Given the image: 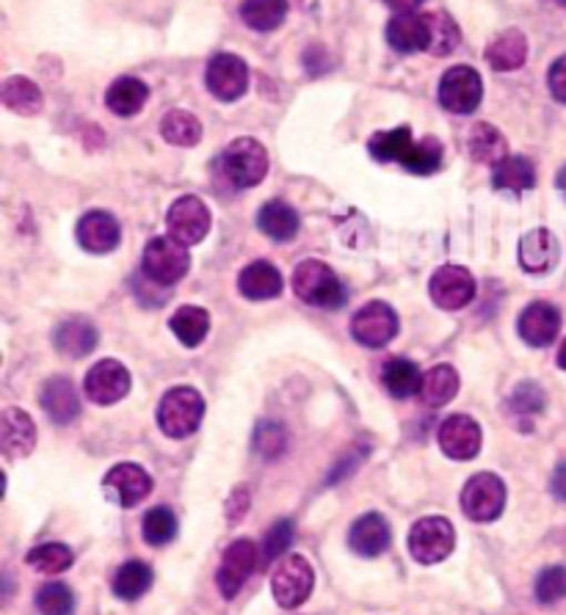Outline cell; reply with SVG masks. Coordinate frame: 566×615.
I'll use <instances>...</instances> for the list:
<instances>
[{
  "mask_svg": "<svg viewBox=\"0 0 566 615\" xmlns=\"http://www.w3.org/2000/svg\"><path fill=\"white\" fill-rule=\"evenodd\" d=\"M367 150L376 161L382 163H401L412 174H434L443 168V141L426 135V139H412L410 127L384 130V133L371 135Z\"/></svg>",
  "mask_w": 566,
  "mask_h": 615,
  "instance_id": "6da1fadb",
  "label": "cell"
},
{
  "mask_svg": "<svg viewBox=\"0 0 566 615\" xmlns=\"http://www.w3.org/2000/svg\"><path fill=\"white\" fill-rule=\"evenodd\" d=\"M293 293L319 309H337L345 301V287L335 270L321 259H304L293 270Z\"/></svg>",
  "mask_w": 566,
  "mask_h": 615,
  "instance_id": "7a4b0ae2",
  "label": "cell"
},
{
  "mask_svg": "<svg viewBox=\"0 0 566 615\" xmlns=\"http://www.w3.org/2000/svg\"><path fill=\"white\" fill-rule=\"evenodd\" d=\"M202 417H205V400L194 387L169 389L158 406V426L172 439H189L191 433L200 431Z\"/></svg>",
  "mask_w": 566,
  "mask_h": 615,
  "instance_id": "3957f363",
  "label": "cell"
},
{
  "mask_svg": "<svg viewBox=\"0 0 566 615\" xmlns=\"http://www.w3.org/2000/svg\"><path fill=\"white\" fill-rule=\"evenodd\" d=\"M219 168L235 188H254L269 174V152L254 139H235L219 157Z\"/></svg>",
  "mask_w": 566,
  "mask_h": 615,
  "instance_id": "277c9868",
  "label": "cell"
},
{
  "mask_svg": "<svg viewBox=\"0 0 566 615\" xmlns=\"http://www.w3.org/2000/svg\"><path fill=\"white\" fill-rule=\"evenodd\" d=\"M144 276L152 285L172 287L189 274L191 257L185 246L174 238H155L144 248V259H141Z\"/></svg>",
  "mask_w": 566,
  "mask_h": 615,
  "instance_id": "5b68a950",
  "label": "cell"
},
{
  "mask_svg": "<svg viewBox=\"0 0 566 615\" xmlns=\"http://www.w3.org/2000/svg\"><path fill=\"white\" fill-rule=\"evenodd\" d=\"M456 546V530L445 516H426L412 524L410 530V552L423 566L443 563Z\"/></svg>",
  "mask_w": 566,
  "mask_h": 615,
  "instance_id": "8992f818",
  "label": "cell"
},
{
  "mask_svg": "<svg viewBox=\"0 0 566 615\" xmlns=\"http://www.w3.org/2000/svg\"><path fill=\"white\" fill-rule=\"evenodd\" d=\"M506 508V483L495 472H478L462 489V511L473 522H495Z\"/></svg>",
  "mask_w": 566,
  "mask_h": 615,
  "instance_id": "52a82bcc",
  "label": "cell"
},
{
  "mask_svg": "<svg viewBox=\"0 0 566 615\" xmlns=\"http://www.w3.org/2000/svg\"><path fill=\"white\" fill-rule=\"evenodd\" d=\"M315 588V572L310 566L307 557L291 555L280 568L274 572L271 580V594H274L276 605L285 611H296L304 602L310 599Z\"/></svg>",
  "mask_w": 566,
  "mask_h": 615,
  "instance_id": "ba28073f",
  "label": "cell"
},
{
  "mask_svg": "<svg viewBox=\"0 0 566 615\" xmlns=\"http://www.w3.org/2000/svg\"><path fill=\"white\" fill-rule=\"evenodd\" d=\"M351 335L365 348H384L398 335V315L390 304L371 301L351 320Z\"/></svg>",
  "mask_w": 566,
  "mask_h": 615,
  "instance_id": "9c48e42d",
  "label": "cell"
},
{
  "mask_svg": "<svg viewBox=\"0 0 566 615\" xmlns=\"http://www.w3.org/2000/svg\"><path fill=\"white\" fill-rule=\"evenodd\" d=\"M260 563V550L254 546V541L249 539H237L226 546L222 566H219L216 574V585L222 591L224 599H235L241 594L243 585L249 583L252 572L257 568Z\"/></svg>",
  "mask_w": 566,
  "mask_h": 615,
  "instance_id": "30bf717a",
  "label": "cell"
},
{
  "mask_svg": "<svg viewBox=\"0 0 566 615\" xmlns=\"http://www.w3.org/2000/svg\"><path fill=\"white\" fill-rule=\"evenodd\" d=\"M484 98V83L473 66H451L439 81V103L451 114H473Z\"/></svg>",
  "mask_w": 566,
  "mask_h": 615,
  "instance_id": "8fae6325",
  "label": "cell"
},
{
  "mask_svg": "<svg viewBox=\"0 0 566 615\" xmlns=\"http://www.w3.org/2000/svg\"><path fill=\"white\" fill-rule=\"evenodd\" d=\"M169 238L180 240L183 246H194L205 240L208 229H211V211L200 196H180L172 207H169Z\"/></svg>",
  "mask_w": 566,
  "mask_h": 615,
  "instance_id": "7c38bea8",
  "label": "cell"
},
{
  "mask_svg": "<svg viewBox=\"0 0 566 615\" xmlns=\"http://www.w3.org/2000/svg\"><path fill=\"white\" fill-rule=\"evenodd\" d=\"M428 293H432V301L439 309L456 312V309H464L475 298V279L462 265H443L428 281Z\"/></svg>",
  "mask_w": 566,
  "mask_h": 615,
  "instance_id": "4fadbf2b",
  "label": "cell"
},
{
  "mask_svg": "<svg viewBox=\"0 0 566 615\" xmlns=\"http://www.w3.org/2000/svg\"><path fill=\"white\" fill-rule=\"evenodd\" d=\"M205 83L213 98L222 100V103H235L237 98L246 94L249 66L243 64V59H237V55L219 53L213 55L211 64H208Z\"/></svg>",
  "mask_w": 566,
  "mask_h": 615,
  "instance_id": "5bb4252c",
  "label": "cell"
},
{
  "mask_svg": "<svg viewBox=\"0 0 566 615\" xmlns=\"http://www.w3.org/2000/svg\"><path fill=\"white\" fill-rule=\"evenodd\" d=\"M83 389H87V398L92 400V403H119V400L130 392V372L122 362H117V359H103V362H98L87 372Z\"/></svg>",
  "mask_w": 566,
  "mask_h": 615,
  "instance_id": "9a60e30c",
  "label": "cell"
},
{
  "mask_svg": "<svg viewBox=\"0 0 566 615\" xmlns=\"http://www.w3.org/2000/svg\"><path fill=\"white\" fill-rule=\"evenodd\" d=\"M439 448L453 461H469L481 453V426L467 414H453L439 426Z\"/></svg>",
  "mask_w": 566,
  "mask_h": 615,
  "instance_id": "2e32d148",
  "label": "cell"
},
{
  "mask_svg": "<svg viewBox=\"0 0 566 615\" xmlns=\"http://www.w3.org/2000/svg\"><path fill=\"white\" fill-rule=\"evenodd\" d=\"M519 337L534 348H547L562 331V312L547 301H534L519 315Z\"/></svg>",
  "mask_w": 566,
  "mask_h": 615,
  "instance_id": "e0dca14e",
  "label": "cell"
},
{
  "mask_svg": "<svg viewBox=\"0 0 566 615\" xmlns=\"http://www.w3.org/2000/svg\"><path fill=\"white\" fill-rule=\"evenodd\" d=\"M390 541H393V535H390V524L382 513H365L348 530V546L362 557L384 555Z\"/></svg>",
  "mask_w": 566,
  "mask_h": 615,
  "instance_id": "ac0fdd59",
  "label": "cell"
},
{
  "mask_svg": "<svg viewBox=\"0 0 566 615\" xmlns=\"http://www.w3.org/2000/svg\"><path fill=\"white\" fill-rule=\"evenodd\" d=\"M122 229L119 222L105 211H92L78 222V244L92 254H109L119 246Z\"/></svg>",
  "mask_w": 566,
  "mask_h": 615,
  "instance_id": "d6986e66",
  "label": "cell"
},
{
  "mask_svg": "<svg viewBox=\"0 0 566 615\" xmlns=\"http://www.w3.org/2000/svg\"><path fill=\"white\" fill-rule=\"evenodd\" d=\"M105 489H111V492L117 494L119 505L133 508L150 496L152 478L150 472L139 464H117L109 475H105Z\"/></svg>",
  "mask_w": 566,
  "mask_h": 615,
  "instance_id": "ffe728a7",
  "label": "cell"
},
{
  "mask_svg": "<svg viewBox=\"0 0 566 615\" xmlns=\"http://www.w3.org/2000/svg\"><path fill=\"white\" fill-rule=\"evenodd\" d=\"M558 257H562V252H558V240L550 229H530L519 240V265L528 274H547V270L556 268Z\"/></svg>",
  "mask_w": 566,
  "mask_h": 615,
  "instance_id": "44dd1931",
  "label": "cell"
},
{
  "mask_svg": "<svg viewBox=\"0 0 566 615\" xmlns=\"http://www.w3.org/2000/svg\"><path fill=\"white\" fill-rule=\"evenodd\" d=\"M0 448L9 459H22L37 448V426L26 411H3V417H0Z\"/></svg>",
  "mask_w": 566,
  "mask_h": 615,
  "instance_id": "7402d4cb",
  "label": "cell"
},
{
  "mask_svg": "<svg viewBox=\"0 0 566 615\" xmlns=\"http://www.w3.org/2000/svg\"><path fill=\"white\" fill-rule=\"evenodd\" d=\"M387 42L398 53H417L428 50L432 44V31H428L426 14H395L387 22Z\"/></svg>",
  "mask_w": 566,
  "mask_h": 615,
  "instance_id": "603a6c76",
  "label": "cell"
},
{
  "mask_svg": "<svg viewBox=\"0 0 566 615\" xmlns=\"http://www.w3.org/2000/svg\"><path fill=\"white\" fill-rule=\"evenodd\" d=\"M285 287V279H282L280 268L265 259H257V263L246 265L237 276V290H241L243 298L249 301H269V298H276Z\"/></svg>",
  "mask_w": 566,
  "mask_h": 615,
  "instance_id": "cb8c5ba5",
  "label": "cell"
},
{
  "mask_svg": "<svg viewBox=\"0 0 566 615\" xmlns=\"http://www.w3.org/2000/svg\"><path fill=\"white\" fill-rule=\"evenodd\" d=\"M42 409L48 411V417L59 426H70L78 414H81V398H78L75 387L70 378H50L42 387Z\"/></svg>",
  "mask_w": 566,
  "mask_h": 615,
  "instance_id": "d4e9b609",
  "label": "cell"
},
{
  "mask_svg": "<svg viewBox=\"0 0 566 615\" xmlns=\"http://www.w3.org/2000/svg\"><path fill=\"white\" fill-rule=\"evenodd\" d=\"M55 348L59 353L70 359H83L98 348V329H94L92 320L87 318H70L64 324H59L53 335Z\"/></svg>",
  "mask_w": 566,
  "mask_h": 615,
  "instance_id": "484cf974",
  "label": "cell"
},
{
  "mask_svg": "<svg viewBox=\"0 0 566 615\" xmlns=\"http://www.w3.org/2000/svg\"><path fill=\"white\" fill-rule=\"evenodd\" d=\"M528 59V42H525V33L512 28V31H503L501 37H495L486 48V61L492 64V70L497 72H512L519 70Z\"/></svg>",
  "mask_w": 566,
  "mask_h": 615,
  "instance_id": "4316f807",
  "label": "cell"
},
{
  "mask_svg": "<svg viewBox=\"0 0 566 615\" xmlns=\"http://www.w3.org/2000/svg\"><path fill=\"white\" fill-rule=\"evenodd\" d=\"M146 98H150L146 83L139 81V78L124 75L109 86V92H105V105H109L111 114L117 116H135L146 105Z\"/></svg>",
  "mask_w": 566,
  "mask_h": 615,
  "instance_id": "83f0119b",
  "label": "cell"
},
{
  "mask_svg": "<svg viewBox=\"0 0 566 615\" xmlns=\"http://www.w3.org/2000/svg\"><path fill=\"white\" fill-rule=\"evenodd\" d=\"M492 185L497 191H514V194H523V191L534 188L536 185V168L528 157L523 155H508L492 168Z\"/></svg>",
  "mask_w": 566,
  "mask_h": 615,
  "instance_id": "f1b7e54d",
  "label": "cell"
},
{
  "mask_svg": "<svg viewBox=\"0 0 566 615\" xmlns=\"http://www.w3.org/2000/svg\"><path fill=\"white\" fill-rule=\"evenodd\" d=\"M382 383L384 389H387L393 398L398 400H406L412 398V394H421V387H423V372L417 370L415 362H410V359H387L382 368Z\"/></svg>",
  "mask_w": 566,
  "mask_h": 615,
  "instance_id": "f546056e",
  "label": "cell"
},
{
  "mask_svg": "<svg viewBox=\"0 0 566 615\" xmlns=\"http://www.w3.org/2000/svg\"><path fill=\"white\" fill-rule=\"evenodd\" d=\"M0 100H3L6 109H11L14 114L22 116H37L44 105V98L37 83L22 75L3 81V86H0Z\"/></svg>",
  "mask_w": 566,
  "mask_h": 615,
  "instance_id": "4dcf8cb0",
  "label": "cell"
},
{
  "mask_svg": "<svg viewBox=\"0 0 566 615\" xmlns=\"http://www.w3.org/2000/svg\"><path fill=\"white\" fill-rule=\"evenodd\" d=\"M257 224L271 240H293L299 233V213L293 211L287 202H269V205L260 207Z\"/></svg>",
  "mask_w": 566,
  "mask_h": 615,
  "instance_id": "1f68e13d",
  "label": "cell"
},
{
  "mask_svg": "<svg viewBox=\"0 0 566 615\" xmlns=\"http://www.w3.org/2000/svg\"><path fill=\"white\" fill-rule=\"evenodd\" d=\"M174 337L183 342L185 348H196L205 342L208 331H211V315L202 307H180L169 320Z\"/></svg>",
  "mask_w": 566,
  "mask_h": 615,
  "instance_id": "d6a6232c",
  "label": "cell"
},
{
  "mask_svg": "<svg viewBox=\"0 0 566 615\" xmlns=\"http://www.w3.org/2000/svg\"><path fill=\"white\" fill-rule=\"evenodd\" d=\"M113 594L122 602H135L152 588V568L141 561H128L113 574Z\"/></svg>",
  "mask_w": 566,
  "mask_h": 615,
  "instance_id": "836d02e7",
  "label": "cell"
},
{
  "mask_svg": "<svg viewBox=\"0 0 566 615\" xmlns=\"http://www.w3.org/2000/svg\"><path fill=\"white\" fill-rule=\"evenodd\" d=\"M458 392V372L451 368V365H437L423 376V387H421V400L432 409H439V406L451 403Z\"/></svg>",
  "mask_w": 566,
  "mask_h": 615,
  "instance_id": "e575fe53",
  "label": "cell"
},
{
  "mask_svg": "<svg viewBox=\"0 0 566 615\" xmlns=\"http://www.w3.org/2000/svg\"><path fill=\"white\" fill-rule=\"evenodd\" d=\"M287 17V0H243L241 20L252 31L269 33L280 28Z\"/></svg>",
  "mask_w": 566,
  "mask_h": 615,
  "instance_id": "d590c367",
  "label": "cell"
},
{
  "mask_svg": "<svg viewBox=\"0 0 566 615\" xmlns=\"http://www.w3.org/2000/svg\"><path fill=\"white\" fill-rule=\"evenodd\" d=\"M469 155L475 157L478 163H489V166H497L503 157H508V144L503 139V133L492 124L481 122L475 124L473 133H469Z\"/></svg>",
  "mask_w": 566,
  "mask_h": 615,
  "instance_id": "8d00e7d4",
  "label": "cell"
},
{
  "mask_svg": "<svg viewBox=\"0 0 566 615\" xmlns=\"http://www.w3.org/2000/svg\"><path fill=\"white\" fill-rule=\"evenodd\" d=\"M161 133L174 146H194L202 139V122L191 111L174 109L163 116Z\"/></svg>",
  "mask_w": 566,
  "mask_h": 615,
  "instance_id": "74e56055",
  "label": "cell"
},
{
  "mask_svg": "<svg viewBox=\"0 0 566 615\" xmlns=\"http://www.w3.org/2000/svg\"><path fill=\"white\" fill-rule=\"evenodd\" d=\"M141 535L150 546L172 544L174 535H178V516L172 513V508L158 505L146 511L144 522H141Z\"/></svg>",
  "mask_w": 566,
  "mask_h": 615,
  "instance_id": "f35d334b",
  "label": "cell"
},
{
  "mask_svg": "<svg viewBox=\"0 0 566 615\" xmlns=\"http://www.w3.org/2000/svg\"><path fill=\"white\" fill-rule=\"evenodd\" d=\"M26 561L39 574H61L72 566L75 555H72V550L67 544H39L28 552Z\"/></svg>",
  "mask_w": 566,
  "mask_h": 615,
  "instance_id": "ab89813d",
  "label": "cell"
},
{
  "mask_svg": "<svg viewBox=\"0 0 566 615\" xmlns=\"http://www.w3.org/2000/svg\"><path fill=\"white\" fill-rule=\"evenodd\" d=\"M37 607L42 615H72L75 596L64 583H48L37 591Z\"/></svg>",
  "mask_w": 566,
  "mask_h": 615,
  "instance_id": "60d3db41",
  "label": "cell"
},
{
  "mask_svg": "<svg viewBox=\"0 0 566 615\" xmlns=\"http://www.w3.org/2000/svg\"><path fill=\"white\" fill-rule=\"evenodd\" d=\"M428 20V31H432V50L434 55H451L453 48L458 44V25L451 20L445 11H434V14H426Z\"/></svg>",
  "mask_w": 566,
  "mask_h": 615,
  "instance_id": "b9f144b4",
  "label": "cell"
},
{
  "mask_svg": "<svg viewBox=\"0 0 566 615\" xmlns=\"http://www.w3.org/2000/svg\"><path fill=\"white\" fill-rule=\"evenodd\" d=\"M293 535H296V524L291 522V519H280V522H274V527L265 533L263 539V550H260V563L263 566H269V563H274L276 557L285 555L287 550H291L293 544Z\"/></svg>",
  "mask_w": 566,
  "mask_h": 615,
  "instance_id": "7bdbcfd3",
  "label": "cell"
},
{
  "mask_svg": "<svg viewBox=\"0 0 566 615\" xmlns=\"http://www.w3.org/2000/svg\"><path fill=\"white\" fill-rule=\"evenodd\" d=\"M254 450L263 459H280L287 450V431L280 422H260L257 433H254Z\"/></svg>",
  "mask_w": 566,
  "mask_h": 615,
  "instance_id": "ee69618b",
  "label": "cell"
},
{
  "mask_svg": "<svg viewBox=\"0 0 566 615\" xmlns=\"http://www.w3.org/2000/svg\"><path fill=\"white\" fill-rule=\"evenodd\" d=\"M508 409L519 417H536L545 409V392H542L539 383L534 381L519 383L512 392V398H508Z\"/></svg>",
  "mask_w": 566,
  "mask_h": 615,
  "instance_id": "f6af8a7d",
  "label": "cell"
},
{
  "mask_svg": "<svg viewBox=\"0 0 566 615\" xmlns=\"http://www.w3.org/2000/svg\"><path fill=\"white\" fill-rule=\"evenodd\" d=\"M566 596V568L550 566L536 577V599L542 605H556Z\"/></svg>",
  "mask_w": 566,
  "mask_h": 615,
  "instance_id": "bcb514c9",
  "label": "cell"
},
{
  "mask_svg": "<svg viewBox=\"0 0 566 615\" xmlns=\"http://www.w3.org/2000/svg\"><path fill=\"white\" fill-rule=\"evenodd\" d=\"M547 86H550V94L558 100V103H566V55H562V59L550 66Z\"/></svg>",
  "mask_w": 566,
  "mask_h": 615,
  "instance_id": "7dc6e473",
  "label": "cell"
},
{
  "mask_svg": "<svg viewBox=\"0 0 566 615\" xmlns=\"http://www.w3.org/2000/svg\"><path fill=\"white\" fill-rule=\"evenodd\" d=\"M550 489H553V494L558 496V500L566 502V461L562 467L556 470V475H553V483H550Z\"/></svg>",
  "mask_w": 566,
  "mask_h": 615,
  "instance_id": "c3c4849f",
  "label": "cell"
},
{
  "mask_svg": "<svg viewBox=\"0 0 566 615\" xmlns=\"http://www.w3.org/2000/svg\"><path fill=\"white\" fill-rule=\"evenodd\" d=\"M384 3H387L390 9L398 11V14H412V11H415L423 0H384Z\"/></svg>",
  "mask_w": 566,
  "mask_h": 615,
  "instance_id": "681fc988",
  "label": "cell"
},
{
  "mask_svg": "<svg viewBox=\"0 0 566 615\" xmlns=\"http://www.w3.org/2000/svg\"><path fill=\"white\" fill-rule=\"evenodd\" d=\"M558 188H562V194L566 196V166L558 172Z\"/></svg>",
  "mask_w": 566,
  "mask_h": 615,
  "instance_id": "f907efd6",
  "label": "cell"
},
{
  "mask_svg": "<svg viewBox=\"0 0 566 615\" xmlns=\"http://www.w3.org/2000/svg\"><path fill=\"white\" fill-rule=\"evenodd\" d=\"M558 368H562V370H566V340H564L562 351H558Z\"/></svg>",
  "mask_w": 566,
  "mask_h": 615,
  "instance_id": "816d5d0a",
  "label": "cell"
},
{
  "mask_svg": "<svg viewBox=\"0 0 566 615\" xmlns=\"http://www.w3.org/2000/svg\"><path fill=\"white\" fill-rule=\"evenodd\" d=\"M562 3H566V0H562Z\"/></svg>",
  "mask_w": 566,
  "mask_h": 615,
  "instance_id": "f5cc1de1",
  "label": "cell"
}]
</instances>
